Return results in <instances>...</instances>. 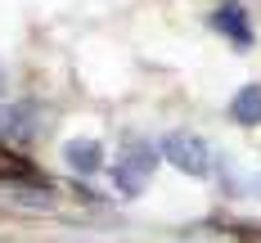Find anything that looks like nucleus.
Returning <instances> with one entry per match:
<instances>
[{"instance_id": "39448f33", "label": "nucleus", "mask_w": 261, "mask_h": 243, "mask_svg": "<svg viewBox=\"0 0 261 243\" xmlns=\"http://www.w3.org/2000/svg\"><path fill=\"white\" fill-rule=\"evenodd\" d=\"M230 117H234L239 126H261V81H248L230 99Z\"/></svg>"}, {"instance_id": "6e6552de", "label": "nucleus", "mask_w": 261, "mask_h": 243, "mask_svg": "<svg viewBox=\"0 0 261 243\" xmlns=\"http://www.w3.org/2000/svg\"><path fill=\"white\" fill-rule=\"evenodd\" d=\"M5 86H9V77H5V63H0V90H5Z\"/></svg>"}, {"instance_id": "423d86ee", "label": "nucleus", "mask_w": 261, "mask_h": 243, "mask_svg": "<svg viewBox=\"0 0 261 243\" xmlns=\"http://www.w3.org/2000/svg\"><path fill=\"white\" fill-rule=\"evenodd\" d=\"M32 108H5L0 104V140H32Z\"/></svg>"}, {"instance_id": "f03ea898", "label": "nucleus", "mask_w": 261, "mask_h": 243, "mask_svg": "<svg viewBox=\"0 0 261 243\" xmlns=\"http://www.w3.org/2000/svg\"><path fill=\"white\" fill-rule=\"evenodd\" d=\"M153 167H158V153L144 144V140H135V144H126V149H122V162L113 167V180H117V189H122L126 198H135L140 189L149 185Z\"/></svg>"}, {"instance_id": "20e7f679", "label": "nucleus", "mask_w": 261, "mask_h": 243, "mask_svg": "<svg viewBox=\"0 0 261 243\" xmlns=\"http://www.w3.org/2000/svg\"><path fill=\"white\" fill-rule=\"evenodd\" d=\"M63 162H68V171H77V176H95V171H104V144L99 140H68L63 144Z\"/></svg>"}, {"instance_id": "0eeeda50", "label": "nucleus", "mask_w": 261, "mask_h": 243, "mask_svg": "<svg viewBox=\"0 0 261 243\" xmlns=\"http://www.w3.org/2000/svg\"><path fill=\"white\" fill-rule=\"evenodd\" d=\"M234 239L239 243H261V225H234Z\"/></svg>"}, {"instance_id": "f257e3e1", "label": "nucleus", "mask_w": 261, "mask_h": 243, "mask_svg": "<svg viewBox=\"0 0 261 243\" xmlns=\"http://www.w3.org/2000/svg\"><path fill=\"white\" fill-rule=\"evenodd\" d=\"M158 153L171 162L176 171L194 176V180L212 176V149H207V140H203V135H194V131H171L167 140H162V149H158Z\"/></svg>"}, {"instance_id": "7ed1b4c3", "label": "nucleus", "mask_w": 261, "mask_h": 243, "mask_svg": "<svg viewBox=\"0 0 261 243\" xmlns=\"http://www.w3.org/2000/svg\"><path fill=\"white\" fill-rule=\"evenodd\" d=\"M212 27L230 41V45H239V50H252V23H248V9L239 5V0H225V5H216L212 9Z\"/></svg>"}]
</instances>
